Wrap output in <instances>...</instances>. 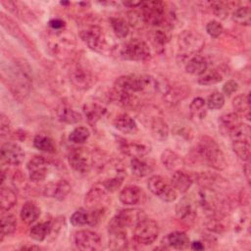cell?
Instances as JSON below:
<instances>
[{
	"label": "cell",
	"mask_w": 251,
	"mask_h": 251,
	"mask_svg": "<svg viewBox=\"0 0 251 251\" xmlns=\"http://www.w3.org/2000/svg\"><path fill=\"white\" fill-rule=\"evenodd\" d=\"M52 224L50 222H41L33 226L29 230V235L36 241H43L51 232Z\"/></svg>",
	"instance_id": "836d02e7"
},
{
	"label": "cell",
	"mask_w": 251,
	"mask_h": 251,
	"mask_svg": "<svg viewBox=\"0 0 251 251\" xmlns=\"http://www.w3.org/2000/svg\"><path fill=\"white\" fill-rule=\"evenodd\" d=\"M68 160L72 169L79 175L87 174L93 166V156L86 148L82 147L73 148L70 151Z\"/></svg>",
	"instance_id": "ba28073f"
},
{
	"label": "cell",
	"mask_w": 251,
	"mask_h": 251,
	"mask_svg": "<svg viewBox=\"0 0 251 251\" xmlns=\"http://www.w3.org/2000/svg\"><path fill=\"white\" fill-rule=\"evenodd\" d=\"M225 104V96L220 91H215L210 94L206 100V106L210 110L221 109Z\"/></svg>",
	"instance_id": "bcb514c9"
},
{
	"label": "cell",
	"mask_w": 251,
	"mask_h": 251,
	"mask_svg": "<svg viewBox=\"0 0 251 251\" xmlns=\"http://www.w3.org/2000/svg\"><path fill=\"white\" fill-rule=\"evenodd\" d=\"M238 89V83L233 80V79H229L227 80L224 86H223V93L229 96L231 95L232 93H234L236 90Z\"/></svg>",
	"instance_id": "11a10c76"
},
{
	"label": "cell",
	"mask_w": 251,
	"mask_h": 251,
	"mask_svg": "<svg viewBox=\"0 0 251 251\" xmlns=\"http://www.w3.org/2000/svg\"><path fill=\"white\" fill-rule=\"evenodd\" d=\"M120 57L127 61H144L150 57V48L145 41L133 38L120 48Z\"/></svg>",
	"instance_id": "277c9868"
},
{
	"label": "cell",
	"mask_w": 251,
	"mask_h": 251,
	"mask_svg": "<svg viewBox=\"0 0 251 251\" xmlns=\"http://www.w3.org/2000/svg\"><path fill=\"white\" fill-rule=\"evenodd\" d=\"M17 203V194L9 187L1 185L0 189V206L3 211H9Z\"/></svg>",
	"instance_id": "d6a6232c"
},
{
	"label": "cell",
	"mask_w": 251,
	"mask_h": 251,
	"mask_svg": "<svg viewBox=\"0 0 251 251\" xmlns=\"http://www.w3.org/2000/svg\"><path fill=\"white\" fill-rule=\"evenodd\" d=\"M153 165L142 157L131 158L130 160V170L132 174L138 177L149 176L153 172Z\"/></svg>",
	"instance_id": "83f0119b"
},
{
	"label": "cell",
	"mask_w": 251,
	"mask_h": 251,
	"mask_svg": "<svg viewBox=\"0 0 251 251\" xmlns=\"http://www.w3.org/2000/svg\"><path fill=\"white\" fill-rule=\"evenodd\" d=\"M232 20L241 25H249L251 22V11L249 7H238L232 13Z\"/></svg>",
	"instance_id": "ee69618b"
},
{
	"label": "cell",
	"mask_w": 251,
	"mask_h": 251,
	"mask_svg": "<svg viewBox=\"0 0 251 251\" xmlns=\"http://www.w3.org/2000/svg\"><path fill=\"white\" fill-rule=\"evenodd\" d=\"M90 135V131L86 126H76L69 134V140L75 144L84 143Z\"/></svg>",
	"instance_id": "f6af8a7d"
},
{
	"label": "cell",
	"mask_w": 251,
	"mask_h": 251,
	"mask_svg": "<svg viewBox=\"0 0 251 251\" xmlns=\"http://www.w3.org/2000/svg\"><path fill=\"white\" fill-rule=\"evenodd\" d=\"M125 176H109L108 178H106L103 182H101L103 184V186L106 188V190L110 193V192H114L116 191L118 188L121 187L123 181H124Z\"/></svg>",
	"instance_id": "f907efd6"
},
{
	"label": "cell",
	"mask_w": 251,
	"mask_h": 251,
	"mask_svg": "<svg viewBox=\"0 0 251 251\" xmlns=\"http://www.w3.org/2000/svg\"><path fill=\"white\" fill-rule=\"evenodd\" d=\"M191 249L193 250H196V251H199V250H204L205 249V246L204 244L201 242V241H193L191 243Z\"/></svg>",
	"instance_id": "680465c9"
},
{
	"label": "cell",
	"mask_w": 251,
	"mask_h": 251,
	"mask_svg": "<svg viewBox=\"0 0 251 251\" xmlns=\"http://www.w3.org/2000/svg\"><path fill=\"white\" fill-rule=\"evenodd\" d=\"M160 159L163 166L171 172L180 170V168L184 165V161L181 156L172 149L164 150L161 153Z\"/></svg>",
	"instance_id": "603a6c76"
},
{
	"label": "cell",
	"mask_w": 251,
	"mask_h": 251,
	"mask_svg": "<svg viewBox=\"0 0 251 251\" xmlns=\"http://www.w3.org/2000/svg\"><path fill=\"white\" fill-rule=\"evenodd\" d=\"M22 249H35V250H39L40 247L39 246H35V245H25L22 247Z\"/></svg>",
	"instance_id": "94428289"
},
{
	"label": "cell",
	"mask_w": 251,
	"mask_h": 251,
	"mask_svg": "<svg viewBox=\"0 0 251 251\" xmlns=\"http://www.w3.org/2000/svg\"><path fill=\"white\" fill-rule=\"evenodd\" d=\"M11 131V122L9 118L5 114H1L0 116V134L2 137L7 136Z\"/></svg>",
	"instance_id": "db71d44e"
},
{
	"label": "cell",
	"mask_w": 251,
	"mask_h": 251,
	"mask_svg": "<svg viewBox=\"0 0 251 251\" xmlns=\"http://www.w3.org/2000/svg\"><path fill=\"white\" fill-rule=\"evenodd\" d=\"M39 215H40V208L32 201L25 202L23 205L20 213L22 221L26 225H30L34 223L38 219Z\"/></svg>",
	"instance_id": "f1b7e54d"
},
{
	"label": "cell",
	"mask_w": 251,
	"mask_h": 251,
	"mask_svg": "<svg viewBox=\"0 0 251 251\" xmlns=\"http://www.w3.org/2000/svg\"><path fill=\"white\" fill-rule=\"evenodd\" d=\"M57 119L68 125H74L81 120V115L67 104H61L56 109Z\"/></svg>",
	"instance_id": "d4e9b609"
},
{
	"label": "cell",
	"mask_w": 251,
	"mask_h": 251,
	"mask_svg": "<svg viewBox=\"0 0 251 251\" xmlns=\"http://www.w3.org/2000/svg\"><path fill=\"white\" fill-rule=\"evenodd\" d=\"M193 180H194V178L191 175L187 174L184 171L177 170V171L174 172V174L172 176L171 183L176 192L185 193L191 187Z\"/></svg>",
	"instance_id": "44dd1931"
},
{
	"label": "cell",
	"mask_w": 251,
	"mask_h": 251,
	"mask_svg": "<svg viewBox=\"0 0 251 251\" xmlns=\"http://www.w3.org/2000/svg\"><path fill=\"white\" fill-rule=\"evenodd\" d=\"M108 191L102 183L93 185L84 197V204L89 210L105 209L104 204L108 199Z\"/></svg>",
	"instance_id": "7c38bea8"
},
{
	"label": "cell",
	"mask_w": 251,
	"mask_h": 251,
	"mask_svg": "<svg viewBox=\"0 0 251 251\" xmlns=\"http://www.w3.org/2000/svg\"><path fill=\"white\" fill-rule=\"evenodd\" d=\"M223 75L222 74L217 70H210L203 73L201 75H199L197 82L201 85H213L220 81H222Z\"/></svg>",
	"instance_id": "60d3db41"
},
{
	"label": "cell",
	"mask_w": 251,
	"mask_h": 251,
	"mask_svg": "<svg viewBox=\"0 0 251 251\" xmlns=\"http://www.w3.org/2000/svg\"><path fill=\"white\" fill-rule=\"evenodd\" d=\"M228 135L231 141L235 140H248L250 139V126L247 124L240 122L229 132Z\"/></svg>",
	"instance_id": "74e56055"
},
{
	"label": "cell",
	"mask_w": 251,
	"mask_h": 251,
	"mask_svg": "<svg viewBox=\"0 0 251 251\" xmlns=\"http://www.w3.org/2000/svg\"><path fill=\"white\" fill-rule=\"evenodd\" d=\"M147 186L155 196L164 202H173L176 199L177 192L172 183L161 176H152L147 182Z\"/></svg>",
	"instance_id": "52a82bcc"
},
{
	"label": "cell",
	"mask_w": 251,
	"mask_h": 251,
	"mask_svg": "<svg viewBox=\"0 0 251 251\" xmlns=\"http://www.w3.org/2000/svg\"><path fill=\"white\" fill-rule=\"evenodd\" d=\"M193 178H196L198 183L205 188H210L215 190L216 187L218 186H222L223 184L226 183V179L223 178L221 176L216 175V174H212L209 172H202L199 173L197 175H195V176H193Z\"/></svg>",
	"instance_id": "cb8c5ba5"
},
{
	"label": "cell",
	"mask_w": 251,
	"mask_h": 251,
	"mask_svg": "<svg viewBox=\"0 0 251 251\" xmlns=\"http://www.w3.org/2000/svg\"><path fill=\"white\" fill-rule=\"evenodd\" d=\"M159 235V226L157 223L147 217L141 220L133 229V239L141 245L152 244Z\"/></svg>",
	"instance_id": "5b68a950"
},
{
	"label": "cell",
	"mask_w": 251,
	"mask_h": 251,
	"mask_svg": "<svg viewBox=\"0 0 251 251\" xmlns=\"http://www.w3.org/2000/svg\"><path fill=\"white\" fill-rule=\"evenodd\" d=\"M71 224L75 226H81L88 224V211L84 209H78L71 216Z\"/></svg>",
	"instance_id": "c3c4849f"
},
{
	"label": "cell",
	"mask_w": 251,
	"mask_h": 251,
	"mask_svg": "<svg viewBox=\"0 0 251 251\" xmlns=\"http://www.w3.org/2000/svg\"><path fill=\"white\" fill-rule=\"evenodd\" d=\"M232 106L238 113L245 115L247 118L249 117V113H250L249 95H246V94L237 95L232 101Z\"/></svg>",
	"instance_id": "7bdbcfd3"
},
{
	"label": "cell",
	"mask_w": 251,
	"mask_h": 251,
	"mask_svg": "<svg viewBox=\"0 0 251 251\" xmlns=\"http://www.w3.org/2000/svg\"><path fill=\"white\" fill-rule=\"evenodd\" d=\"M146 218L140 209H124L119 211L109 223V231L126 230L127 227L135 226L141 220Z\"/></svg>",
	"instance_id": "3957f363"
},
{
	"label": "cell",
	"mask_w": 251,
	"mask_h": 251,
	"mask_svg": "<svg viewBox=\"0 0 251 251\" xmlns=\"http://www.w3.org/2000/svg\"><path fill=\"white\" fill-rule=\"evenodd\" d=\"M208 70V62L201 55H194L185 64V71L190 75H201Z\"/></svg>",
	"instance_id": "484cf974"
},
{
	"label": "cell",
	"mask_w": 251,
	"mask_h": 251,
	"mask_svg": "<svg viewBox=\"0 0 251 251\" xmlns=\"http://www.w3.org/2000/svg\"><path fill=\"white\" fill-rule=\"evenodd\" d=\"M206 31L211 37L217 38L223 33L224 26L222 25V24L220 22L213 20V21H210L206 25Z\"/></svg>",
	"instance_id": "816d5d0a"
},
{
	"label": "cell",
	"mask_w": 251,
	"mask_h": 251,
	"mask_svg": "<svg viewBox=\"0 0 251 251\" xmlns=\"http://www.w3.org/2000/svg\"><path fill=\"white\" fill-rule=\"evenodd\" d=\"M82 41L96 52H103L107 49V41L103 35V30L99 25H92L82 28L79 31Z\"/></svg>",
	"instance_id": "9c48e42d"
},
{
	"label": "cell",
	"mask_w": 251,
	"mask_h": 251,
	"mask_svg": "<svg viewBox=\"0 0 251 251\" xmlns=\"http://www.w3.org/2000/svg\"><path fill=\"white\" fill-rule=\"evenodd\" d=\"M109 98L110 100L121 106V107H125V108H129V107H134L138 104V98L135 94H131L123 90H119L113 87L112 91L109 94Z\"/></svg>",
	"instance_id": "7402d4cb"
},
{
	"label": "cell",
	"mask_w": 251,
	"mask_h": 251,
	"mask_svg": "<svg viewBox=\"0 0 251 251\" xmlns=\"http://www.w3.org/2000/svg\"><path fill=\"white\" fill-rule=\"evenodd\" d=\"M121 141H119V147L120 150L131 157V158H138V157H143L147 155L150 150L151 146L145 141L141 140H126L124 138H120Z\"/></svg>",
	"instance_id": "4fadbf2b"
},
{
	"label": "cell",
	"mask_w": 251,
	"mask_h": 251,
	"mask_svg": "<svg viewBox=\"0 0 251 251\" xmlns=\"http://www.w3.org/2000/svg\"><path fill=\"white\" fill-rule=\"evenodd\" d=\"M146 25L159 26L166 21L165 4L161 1H142L138 7Z\"/></svg>",
	"instance_id": "8992f818"
},
{
	"label": "cell",
	"mask_w": 251,
	"mask_h": 251,
	"mask_svg": "<svg viewBox=\"0 0 251 251\" xmlns=\"http://www.w3.org/2000/svg\"><path fill=\"white\" fill-rule=\"evenodd\" d=\"M0 154L2 160L13 166L21 165L25 160V151L23 148L14 142H6L1 146Z\"/></svg>",
	"instance_id": "5bb4252c"
},
{
	"label": "cell",
	"mask_w": 251,
	"mask_h": 251,
	"mask_svg": "<svg viewBox=\"0 0 251 251\" xmlns=\"http://www.w3.org/2000/svg\"><path fill=\"white\" fill-rule=\"evenodd\" d=\"M150 37H151L152 43L154 44V46H156V48H163L169 42V38H170L168 33L161 29L154 30Z\"/></svg>",
	"instance_id": "681fc988"
},
{
	"label": "cell",
	"mask_w": 251,
	"mask_h": 251,
	"mask_svg": "<svg viewBox=\"0 0 251 251\" xmlns=\"http://www.w3.org/2000/svg\"><path fill=\"white\" fill-rule=\"evenodd\" d=\"M205 41L202 35L193 30H183L177 39L178 55L181 59L191 58L197 55L204 47Z\"/></svg>",
	"instance_id": "7a4b0ae2"
},
{
	"label": "cell",
	"mask_w": 251,
	"mask_h": 251,
	"mask_svg": "<svg viewBox=\"0 0 251 251\" xmlns=\"http://www.w3.org/2000/svg\"><path fill=\"white\" fill-rule=\"evenodd\" d=\"M75 246L81 250H98L101 248V238L98 233L89 229L77 230L73 235Z\"/></svg>",
	"instance_id": "30bf717a"
},
{
	"label": "cell",
	"mask_w": 251,
	"mask_h": 251,
	"mask_svg": "<svg viewBox=\"0 0 251 251\" xmlns=\"http://www.w3.org/2000/svg\"><path fill=\"white\" fill-rule=\"evenodd\" d=\"M33 146L45 153H54L56 151V145L53 139L44 134H37L34 136Z\"/></svg>",
	"instance_id": "8d00e7d4"
},
{
	"label": "cell",
	"mask_w": 251,
	"mask_h": 251,
	"mask_svg": "<svg viewBox=\"0 0 251 251\" xmlns=\"http://www.w3.org/2000/svg\"><path fill=\"white\" fill-rule=\"evenodd\" d=\"M114 126L119 131L126 134H131L137 131L136 122L127 114L119 115L114 121Z\"/></svg>",
	"instance_id": "4316f807"
},
{
	"label": "cell",
	"mask_w": 251,
	"mask_h": 251,
	"mask_svg": "<svg viewBox=\"0 0 251 251\" xmlns=\"http://www.w3.org/2000/svg\"><path fill=\"white\" fill-rule=\"evenodd\" d=\"M17 227V219L14 215H5L1 218V241L4 236L14 233Z\"/></svg>",
	"instance_id": "ab89813d"
},
{
	"label": "cell",
	"mask_w": 251,
	"mask_h": 251,
	"mask_svg": "<svg viewBox=\"0 0 251 251\" xmlns=\"http://www.w3.org/2000/svg\"><path fill=\"white\" fill-rule=\"evenodd\" d=\"M83 113L91 125L98 123L107 113V108L100 102L89 101L83 105Z\"/></svg>",
	"instance_id": "ffe728a7"
},
{
	"label": "cell",
	"mask_w": 251,
	"mask_h": 251,
	"mask_svg": "<svg viewBox=\"0 0 251 251\" xmlns=\"http://www.w3.org/2000/svg\"><path fill=\"white\" fill-rule=\"evenodd\" d=\"M110 25H111V27H112L114 33L119 38H126L128 35L129 27L124 20H122L120 18H111Z\"/></svg>",
	"instance_id": "b9f144b4"
},
{
	"label": "cell",
	"mask_w": 251,
	"mask_h": 251,
	"mask_svg": "<svg viewBox=\"0 0 251 251\" xmlns=\"http://www.w3.org/2000/svg\"><path fill=\"white\" fill-rule=\"evenodd\" d=\"M190 116L194 121H201L207 114L206 101L201 97H196L189 105Z\"/></svg>",
	"instance_id": "e575fe53"
},
{
	"label": "cell",
	"mask_w": 251,
	"mask_h": 251,
	"mask_svg": "<svg viewBox=\"0 0 251 251\" xmlns=\"http://www.w3.org/2000/svg\"><path fill=\"white\" fill-rule=\"evenodd\" d=\"M176 217L184 224H193L197 212L195 205L188 199V198H182L176 207Z\"/></svg>",
	"instance_id": "d6986e66"
},
{
	"label": "cell",
	"mask_w": 251,
	"mask_h": 251,
	"mask_svg": "<svg viewBox=\"0 0 251 251\" xmlns=\"http://www.w3.org/2000/svg\"><path fill=\"white\" fill-rule=\"evenodd\" d=\"M167 244L175 249H186L190 242L186 233L182 231H174L165 238Z\"/></svg>",
	"instance_id": "1f68e13d"
},
{
	"label": "cell",
	"mask_w": 251,
	"mask_h": 251,
	"mask_svg": "<svg viewBox=\"0 0 251 251\" xmlns=\"http://www.w3.org/2000/svg\"><path fill=\"white\" fill-rule=\"evenodd\" d=\"M26 168L29 172V179L31 181H42L48 176L49 161L44 156L36 155L28 161Z\"/></svg>",
	"instance_id": "8fae6325"
},
{
	"label": "cell",
	"mask_w": 251,
	"mask_h": 251,
	"mask_svg": "<svg viewBox=\"0 0 251 251\" xmlns=\"http://www.w3.org/2000/svg\"><path fill=\"white\" fill-rule=\"evenodd\" d=\"M48 25L55 31H61L65 27V22L61 19H52L49 21Z\"/></svg>",
	"instance_id": "9f6ffc18"
},
{
	"label": "cell",
	"mask_w": 251,
	"mask_h": 251,
	"mask_svg": "<svg viewBox=\"0 0 251 251\" xmlns=\"http://www.w3.org/2000/svg\"><path fill=\"white\" fill-rule=\"evenodd\" d=\"M128 241L126 230L109 231V248L113 250H124L127 248Z\"/></svg>",
	"instance_id": "4dcf8cb0"
},
{
	"label": "cell",
	"mask_w": 251,
	"mask_h": 251,
	"mask_svg": "<svg viewBox=\"0 0 251 251\" xmlns=\"http://www.w3.org/2000/svg\"><path fill=\"white\" fill-rule=\"evenodd\" d=\"M232 150L236 156L244 161L248 162L250 159V143L248 140H235L232 141Z\"/></svg>",
	"instance_id": "f35d334b"
},
{
	"label": "cell",
	"mask_w": 251,
	"mask_h": 251,
	"mask_svg": "<svg viewBox=\"0 0 251 251\" xmlns=\"http://www.w3.org/2000/svg\"><path fill=\"white\" fill-rule=\"evenodd\" d=\"M71 190L72 186L66 179H59L47 183L43 188V195L62 201L67 197Z\"/></svg>",
	"instance_id": "2e32d148"
},
{
	"label": "cell",
	"mask_w": 251,
	"mask_h": 251,
	"mask_svg": "<svg viewBox=\"0 0 251 251\" xmlns=\"http://www.w3.org/2000/svg\"><path fill=\"white\" fill-rule=\"evenodd\" d=\"M146 198L145 192L140 186L127 185L125 186L119 193V200L126 206H133L144 202Z\"/></svg>",
	"instance_id": "9a60e30c"
},
{
	"label": "cell",
	"mask_w": 251,
	"mask_h": 251,
	"mask_svg": "<svg viewBox=\"0 0 251 251\" xmlns=\"http://www.w3.org/2000/svg\"><path fill=\"white\" fill-rule=\"evenodd\" d=\"M142 1H124L123 5L128 8H138L141 5Z\"/></svg>",
	"instance_id": "6f0895ef"
},
{
	"label": "cell",
	"mask_w": 251,
	"mask_h": 251,
	"mask_svg": "<svg viewBox=\"0 0 251 251\" xmlns=\"http://www.w3.org/2000/svg\"><path fill=\"white\" fill-rule=\"evenodd\" d=\"M184 163L191 166L207 165L215 170L223 171L227 163L219 144L209 136H201L196 145L187 154Z\"/></svg>",
	"instance_id": "6da1fadb"
},
{
	"label": "cell",
	"mask_w": 251,
	"mask_h": 251,
	"mask_svg": "<svg viewBox=\"0 0 251 251\" xmlns=\"http://www.w3.org/2000/svg\"><path fill=\"white\" fill-rule=\"evenodd\" d=\"M230 3L225 1H214L211 3L213 13L220 19H226L230 10Z\"/></svg>",
	"instance_id": "7dc6e473"
},
{
	"label": "cell",
	"mask_w": 251,
	"mask_h": 251,
	"mask_svg": "<svg viewBox=\"0 0 251 251\" xmlns=\"http://www.w3.org/2000/svg\"><path fill=\"white\" fill-rule=\"evenodd\" d=\"M188 95V91L184 86L176 85V86H169L167 87L166 91L164 92V98L170 104H177L181 100H183Z\"/></svg>",
	"instance_id": "f546056e"
},
{
	"label": "cell",
	"mask_w": 251,
	"mask_h": 251,
	"mask_svg": "<svg viewBox=\"0 0 251 251\" xmlns=\"http://www.w3.org/2000/svg\"><path fill=\"white\" fill-rule=\"evenodd\" d=\"M243 172H244V176L247 179V182L250 183V172H251V169H250V164L249 163H246L243 167Z\"/></svg>",
	"instance_id": "91938a15"
},
{
	"label": "cell",
	"mask_w": 251,
	"mask_h": 251,
	"mask_svg": "<svg viewBox=\"0 0 251 251\" xmlns=\"http://www.w3.org/2000/svg\"><path fill=\"white\" fill-rule=\"evenodd\" d=\"M70 79L78 89H87L91 86L93 78L90 71L86 68L76 65L70 71Z\"/></svg>",
	"instance_id": "e0dca14e"
},
{
	"label": "cell",
	"mask_w": 251,
	"mask_h": 251,
	"mask_svg": "<svg viewBox=\"0 0 251 251\" xmlns=\"http://www.w3.org/2000/svg\"><path fill=\"white\" fill-rule=\"evenodd\" d=\"M147 119L151 135L158 141L167 140L170 134V127L167 122L158 115H153Z\"/></svg>",
	"instance_id": "ac0fdd59"
},
{
	"label": "cell",
	"mask_w": 251,
	"mask_h": 251,
	"mask_svg": "<svg viewBox=\"0 0 251 251\" xmlns=\"http://www.w3.org/2000/svg\"><path fill=\"white\" fill-rule=\"evenodd\" d=\"M240 122V117L237 113H228L223 115L219 119V128L223 133L228 134V132Z\"/></svg>",
	"instance_id": "d590c367"
},
{
	"label": "cell",
	"mask_w": 251,
	"mask_h": 251,
	"mask_svg": "<svg viewBox=\"0 0 251 251\" xmlns=\"http://www.w3.org/2000/svg\"><path fill=\"white\" fill-rule=\"evenodd\" d=\"M128 22L133 27L136 28H140L146 25L141 11H132L128 13Z\"/></svg>",
	"instance_id": "f5cc1de1"
}]
</instances>
